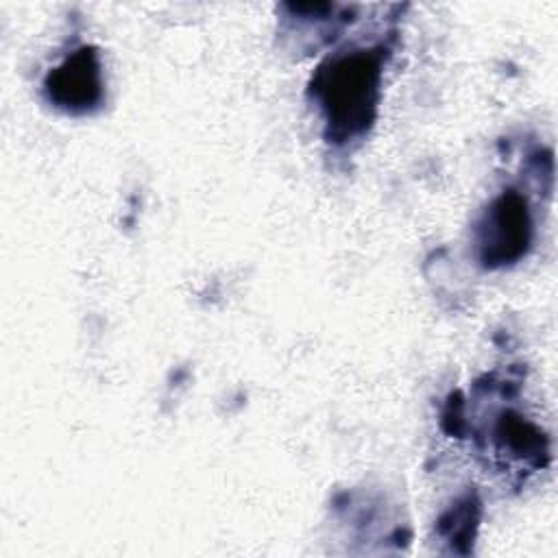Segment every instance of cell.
I'll use <instances>...</instances> for the list:
<instances>
[{
	"label": "cell",
	"instance_id": "4",
	"mask_svg": "<svg viewBox=\"0 0 558 558\" xmlns=\"http://www.w3.org/2000/svg\"><path fill=\"white\" fill-rule=\"evenodd\" d=\"M493 442L501 456L530 469H543L549 460V440L545 432L517 410H501L493 425Z\"/></svg>",
	"mask_w": 558,
	"mask_h": 558
},
{
	"label": "cell",
	"instance_id": "1",
	"mask_svg": "<svg viewBox=\"0 0 558 558\" xmlns=\"http://www.w3.org/2000/svg\"><path fill=\"white\" fill-rule=\"evenodd\" d=\"M384 72V48H353L323 61L310 83L327 137L347 144L362 137L377 118Z\"/></svg>",
	"mask_w": 558,
	"mask_h": 558
},
{
	"label": "cell",
	"instance_id": "2",
	"mask_svg": "<svg viewBox=\"0 0 558 558\" xmlns=\"http://www.w3.org/2000/svg\"><path fill=\"white\" fill-rule=\"evenodd\" d=\"M532 214L517 190H506L490 201L475 225L477 259L486 268H501L519 262L532 244Z\"/></svg>",
	"mask_w": 558,
	"mask_h": 558
},
{
	"label": "cell",
	"instance_id": "3",
	"mask_svg": "<svg viewBox=\"0 0 558 558\" xmlns=\"http://www.w3.org/2000/svg\"><path fill=\"white\" fill-rule=\"evenodd\" d=\"M44 92L57 109L81 116L94 111L102 100V68L94 46L72 50L59 65H54L46 81Z\"/></svg>",
	"mask_w": 558,
	"mask_h": 558
},
{
	"label": "cell",
	"instance_id": "5",
	"mask_svg": "<svg viewBox=\"0 0 558 558\" xmlns=\"http://www.w3.org/2000/svg\"><path fill=\"white\" fill-rule=\"evenodd\" d=\"M440 532L447 541H471L473 538V527L477 525V501H473L471 497H466L464 501H460L456 508H451L449 512H445L438 521Z\"/></svg>",
	"mask_w": 558,
	"mask_h": 558
}]
</instances>
